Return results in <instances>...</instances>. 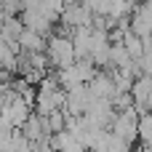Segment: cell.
Returning <instances> with one entry per match:
<instances>
[{"mask_svg":"<svg viewBox=\"0 0 152 152\" xmlns=\"http://www.w3.org/2000/svg\"><path fill=\"white\" fill-rule=\"evenodd\" d=\"M45 56H48V64L53 69H64L69 64L77 61L75 56V45H72V37L67 32H56L45 40Z\"/></svg>","mask_w":152,"mask_h":152,"instance_id":"6da1fadb","label":"cell"},{"mask_svg":"<svg viewBox=\"0 0 152 152\" xmlns=\"http://www.w3.org/2000/svg\"><path fill=\"white\" fill-rule=\"evenodd\" d=\"M96 72H99V69H96L88 59H77L75 64H69V67H64V69H56V83H59V88L69 91V88H75V86L91 83Z\"/></svg>","mask_w":152,"mask_h":152,"instance_id":"7a4b0ae2","label":"cell"},{"mask_svg":"<svg viewBox=\"0 0 152 152\" xmlns=\"http://www.w3.org/2000/svg\"><path fill=\"white\" fill-rule=\"evenodd\" d=\"M110 134L123 139L126 144H134L139 139V112L131 107V110H123V112H115L112 123H110Z\"/></svg>","mask_w":152,"mask_h":152,"instance_id":"3957f363","label":"cell"},{"mask_svg":"<svg viewBox=\"0 0 152 152\" xmlns=\"http://www.w3.org/2000/svg\"><path fill=\"white\" fill-rule=\"evenodd\" d=\"M61 24L67 29H77V27H94V13L80 3V0H67L64 11H61Z\"/></svg>","mask_w":152,"mask_h":152,"instance_id":"277c9868","label":"cell"},{"mask_svg":"<svg viewBox=\"0 0 152 152\" xmlns=\"http://www.w3.org/2000/svg\"><path fill=\"white\" fill-rule=\"evenodd\" d=\"M91 102H94V96H91V91H88V83H86V86H75V88L67 91L64 110H67L69 118H80V115H86V110H88Z\"/></svg>","mask_w":152,"mask_h":152,"instance_id":"5b68a950","label":"cell"},{"mask_svg":"<svg viewBox=\"0 0 152 152\" xmlns=\"http://www.w3.org/2000/svg\"><path fill=\"white\" fill-rule=\"evenodd\" d=\"M29 110H32V104L29 102H24L21 96L19 99H13V102H8V104H3V112H0V118L11 126V128H21L24 123H27V118H29Z\"/></svg>","mask_w":152,"mask_h":152,"instance_id":"8992f818","label":"cell"},{"mask_svg":"<svg viewBox=\"0 0 152 152\" xmlns=\"http://www.w3.org/2000/svg\"><path fill=\"white\" fill-rule=\"evenodd\" d=\"M128 27H131V32L139 35L142 40H144V37H152V3L150 0H144L136 11L131 13Z\"/></svg>","mask_w":152,"mask_h":152,"instance_id":"52a82bcc","label":"cell"},{"mask_svg":"<svg viewBox=\"0 0 152 152\" xmlns=\"http://www.w3.org/2000/svg\"><path fill=\"white\" fill-rule=\"evenodd\" d=\"M88 91H91V96H94V99H107V102H112V99H115V94H118L110 72H96V75H94V80L88 83Z\"/></svg>","mask_w":152,"mask_h":152,"instance_id":"ba28073f","label":"cell"},{"mask_svg":"<svg viewBox=\"0 0 152 152\" xmlns=\"http://www.w3.org/2000/svg\"><path fill=\"white\" fill-rule=\"evenodd\" d=\"M19 51L21 53H43L45 51V35H40V32H32V29H27L24 27V32L19 35Z\"/></svg>","mask_w":152,"mask_h":152,"instance_id":"9c48e42d","label":"cell"},{"mask_svg":"<svg viewBox=\"0 0 152 152\" xmlns=\"http://www.w3.org/2000/svg\"><path fill=\"white\" fill-rule=\"evenodd\" d=\"M120 43H123L126 53H128L134 61H139V59H142V53H144V40H142L139 35H134V32H131V27L123 32V40H120Z\"/></svg>","mask_w":152,"mask_h":152,"instance_id":"30bf717a","label":"cell"}]
</instances>
